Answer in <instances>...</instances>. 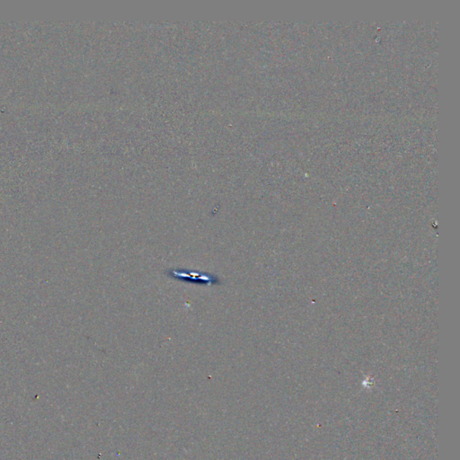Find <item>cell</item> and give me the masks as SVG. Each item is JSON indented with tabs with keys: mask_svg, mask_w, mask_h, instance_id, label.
Here are the masks:
<instances>
[{
	"mask_svg": "<svg viewBox=\"0 0 460 460\" xmlns=\"http://www.w3.org/2000/svg\"><path fill=\"white\" fill-rule=\"evenodd\" d=\"M165 274L172 279L180 280V282L196 284V285H219L222 283L218 276L212 273H201L187 269H170L165 271Z\"/></svg>",
	"mask_w": 460,
	"mask_h": 460,
	"instance_id": "obj_1",
	"label": "cell"
}]
</instances>
